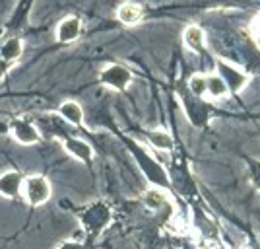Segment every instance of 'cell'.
Instances as JSON below:
<instances>
[{"label":"cell","mask_w":260,"mask_h":249,"mask_svg":"<svg viewBox=\"0 0 260 249\" xmlns=\"http://www.w3.org/2000/svg\"><path fill=\"white\" fill-rule=\"evenodd\" d=\"M23 201L29 206H41L49 203V199L53 195V187L51 181L41 174H31L23 177L22 183V193Z\"/></svg>","instance_id":"6da1fadb"},{"label":"cell","mask_w":260,"mask_h":249,"mask_svg":"<svg viewBox=\"0 0 260 249\" xmlns=\"http://www.w3.org/2000/svg\"><path fill=\"white\" fill-rule=\"evenodd\" d=\"M80 222L87 232V236L98 238L111 222V210L105 203H95V205L87 206L86 210L80 214Z\"/></svg>","instance_id":"7a4b0ae2"},{"label":"cell","mask_w":260,"mask_h":249,"mask_svg":"<svg viewBox=\"0 0 260 249\" xmlns=\"http://www.w3.org/2000/svg\"><path fill=\"white\" fill-rule=\"evenodd\" d=\"M8 134H10L14 141L22 146H33V144H39L43 134L41 129L27 117H14L8 123Z\"/></svg>","instance_id":"3957f363"},{"label":"cell","mask_w":260,"mask_h":249,"mask_svg":"<svg viewBox=\"0 0 260 249\" xmlns=\"http://www.w3.org/2000/svg\"><path fill=\"white\" fill-rule=\"evenodd\" d=\"M99 80H101V84H105L107 88L124 92L132 84V72L122 65H109L101 70Z\"/></svg>","instance_id":"277c9868"},{"label":"cell","mask_w":260,"mask_h":249,"mask_svg":"<svg viewBox=\"0 0 260 249\" xmlns=\"http://www.w3.org/2000/svg\"><path fill=\"white\" fill-rule=\"evenodd\" d=\"M80 35H82V20L78 16H66L56 25L54 39L58 43H74Z\"/></svg>","instance_id":"5b68a950"},{"label":"cell","mask_w":260,"mask_h":249,"mask_svg":"<svg viewBox=\"0 0 260 249\" xmlns=\"http://www.w3.org/2000/svg\"><path fill=\"white\" fill-rule=\"evenodd\" d=\"M62 148H64L72 158H76L86 165H91L93 162V148L82 139H72L68 134H62Z\"/></svg>","instance_id":"8992f818"},{"label":"cell","mask_w":260,"mask_h":249,"mask_svg":"<svg viewBox=\"0 0 260 249\" xmlns=\"http://www.w3.org/2000/svg\"><path fill=\"white\" fill-rule=\"evenodd\" d=\"M25 175L18 170H8L0 174V195L6 199H18L22 193V183Z\"/></svg>","instance_id":"52a82bcc"},{"label":"cell","mask_w":260,"mask_h":249,"mask_svg":"<svg viewBox=\"0 0 260 249\" xmlns=\"http://www.w3.org/2000/svg\"><path fill=\"white\" fill-rule=\"evenodd\" d=\"M58 113H60L62 121L68 123V125H72V127H82L84 125V109L74 99L62 101L60 107H58Z\"/></svg>","instance_id":"ba28073f"},{"label":"cell","mask_w":260,"mask_h":249,"mask_svg":"<svg viewBox=\"0 0 260 249\" xmlns=\"http://www.w3.org/2000/svg\"><path fill=\"white\" fill-rule=\"evenodd\" d=\"M142 16H144L142 6L140 4H134V2H124V4H120L119 8H117V18L124 25H136V23H140Z\"/></svg>","instance_id":"9c48e42d"},{"label":"cell","mask_w":260,"mask_h":249,"mask_svg":"<svg viewBox=\"0 0 260 249\" xmlns=\"http://www.w3.org/2000/svg\"><path fill=\"white\" fill-rule=\"evenodd\" d=\"M23 54V41L20 37H10L0 45V59L4 63H16Z\"/></svg>","instance_id":"30bf717a"},{"label":"cell","mask_w":260,"mask_h":249,"mask_svg":"<svg viewBox=\"0 0 260 249\" xmlns=\"http://www.w3.org/2000/svg\"><path fill=\"white\" fill-rule=\"evenodd\" d=\"M183 39H184V45L190 49V51H202L204 49V45H206V35L202 32V27H198V25H188L183 33Z\"/></svg>","instance_id":"8fae6325"},{"label":"cell","mask_w":260,"mask_h":249,"mask_svg":"<svg viewBox=\"0 0 260 249\" xmlns=\"http://www.w3.org/2000/svg\"><path fill=\"white\" fill-rule=\"evenodd\" d=\"M142 201H144V205L150 206L152 210H157V208H161L167 203V195H165V191H161V189H150V191L144 193Z\"/></svg>","instance_id":"7c38bea8"},{"label":"cell","mask_w":260,"mask_h":249,"mask_svg":"<svg viewBox=\"0 0 260 249\" xmlns=\"http://www.w3.org/2000/svg\"><path fill=\"white\" fill-rule=\"evenodd\" d=\"M206 94H210L212 98H223V96H228L229 90L225 86V82L219 78V76H208V86H206Z\"/></svg>","instance_id":"4fadbf2b"},{"label":"cell","mask_w":260,"mask_h":249,"mask_svg":"<svg viewBox=\"0 0 260 249\" xmlns=\"http://www.w3.org/2000/svg\"><path fill=\"white\" fill-rule=\"evenodd\" d=\"M148 139H150V142H152V146L159 148V150H171V148H173V139L161 129L148 132Z\"/></svg>","instance_id":"5bb4252c"},{"label":"cell","mask_w":260,"mask_h":249,"mask_svg":"<svg viewBox=\"0 0 260 249\" xmlns=\"http://www.w3.org/2000/svg\"><path fill=\"white\" fill-rule=\"evenodd\" d=\"M206 86H208V76L206 74H194L190 80H188L190 94H194V96H198V98L206 94Z\"/></svg>","instance_id":"9a60e30c"},{"label":"cell","mask_w":260,"mask_h":249,"mask_svg":"<svg viewBox=\"0 0 260 249\" xmlns=\"http://www.w3.org/2000/svg\"><path fill=\"white\" fill-rule=\"evenodd\" d=\"M56 249H87L84 243H80V241H74V239H66V241H62L60 245Z\"/></svg>","instance_id":"2e32d148"}]
</instances>
